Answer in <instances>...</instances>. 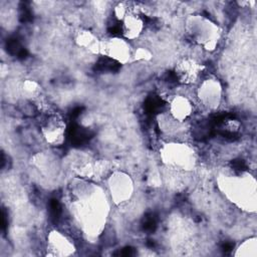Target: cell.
Wrapping results in <instances>:
<instances>
[{
	"label": "cell",
	"instance_id": "10",
	"mask_svg": "<svg viewBox=\"0 0 257 257\" xmlns=\"http://www.w3.org/2000/svg\"><path fill=\"white\" fill-rule=\"evenodd\" d=\"M41 135L45 142L53 147H59L65 142L66 122L58 114H50L41 124Z\"/></svg>",
	"mask_w": 257,
	"mask_h": 257
},
{
	"label": "cell",
	"instance_id": "13",
	"mask_svg": "<svg viewBox=\"0 0 257 257\" xmlns=\"http://www.w3.org/2000/svg\"><path fill=\"white\" fill-rule=\"evenodd\" d=\"M73 41L76 46L90 54H100L101 38L88 28H78L73 34Z\"/></svg>",
	"mask_w": 257,
	"mask_h": 257
},
{
	"label": "cell",
	"instance_id": "17",
	"mask_svg": "<svg viewBox=\"0 0 257 257\" xmlns=\"http://www.w3.org/2000/svg\"><path fill=\"white\" fill-rule=\"evenodd\" d=\"M133 10V8L131 7L130 3L127 2H119L117 3L114 8H113V14H114V17L121 21L128 13H131Z\"/></svg>",
	"mask_w": 257,
	"mask_h": 257
},
{
	"label": "cell",
	"instance_id": "4",
	"mask_svg": "<svg viewBox=\"0 0 257 257\" xmlns=\"http://www.w3.org/2000/svg\"><path fill=\"white\" fill-rule=\"evenodd\" d=\"M163 164L176 172H192L197 164V156L194 149L185 143L169 142L160 149Z\"/></svg>",
	"mask_w": 257,
	"mask_h": 257
},
{
	"label": "cell",
	"instance_id": "5",
	"mask_svg": "<svg viewBox=\"0 0 257 257\" xmlns=\"http://www.w3.org/2000/svg\"><path fill=\"white\" fill-rule=\"evenodd\" d=\"M109 198L116 206L126 204L135 194V184L132 177L121 171L110 173L106 179Z\"/></svg>",
	"mask_w": 257,
	"mask_h": 257
},
{
	"label": "cell",
	"instance_id": "14",
	"mask_svg": "<svg viewBox=\"0 0 257 257\" xmlns=\"http://www.w3.org/2000/svg\"><path fill=\"white\" fill-rule=\"evenodd\" d=\"M235 256H244V257H256L257 255V239L256 237H251L244 240L236 248Z\"/></svg>",
	"mask_w": 257,
	"mask_h": 257
},
{
	"label": "cell",
	"instance_id": "1",
	"mask_svg": "<svg viewBox=\"0 0 257 257\" xmlns=\"http://www.w3.org/2000/svg\"><path fill=\"white\" fill-rule=\"evenodd\" d=\"M75 204L77 216L86 232L91 235L98 234L105 223V201L99 198L96 191H92L89 194L87 192L80 194Z\"/></svg>",
	"mask_w": 257,
	"mask_h": 257
},
{
	"label": "cell",
	"instance_id": "8",
	"mask_svg": "<svg viewBox=\"0 0 257 257\" xmlns=\"http://www.w3.org/2000/svg\"><path fill=\"white\" fill-rule=\"evenodd\" d=\"M204 69V64L200 63L197 59L185 56L176 63L174 73L176 79L180 83L184 85H191L201 80V75Z\"/></svg>",
	"mask_w": 257,
	"mask_h": 257
},
{
	"label": "cell",
	"instance_id": "7",
	"mask_svg": "<svg viewBox=\"0 0 257 257\" xmlns=\"http://www.w3.org/2000/svg\"><path fill=\"white\" fill-rule=\"evenodd\" d=\"M197 97L204 107L208 109L218 108L223 97V87L220 80L213 76L202 79L197 89Z\"/></svg>",
	"mask_w": 257,
	"mask_h": 257
},
{
	"label": "cell",
	"instance_id": "15",
	"mask_svg": "<svg viewBox=\"0 0 257 257\" xmlns=\"http://www.w3.org/2000/svg\"><path fill=\"white\" fill-rule=\"evenodd\" d=\"M154 58L153 50L148 46H138L133 48V61L150 62Z\"/></svg>",
	"mask_w": 257,
	"mask_h": 257
},
{
	"label": "cell",
	"instance_id": "16",
	"mask_svg": "<svg viewBox=\"0 0 257 257\" xmlns=\"http://www.w3.org/2000/svg\"><path fill=\"white\" fill-rule=\"evenodd\" d=\"M21 89L26 97H36L40 94L41 86L37 81L33 79H25L22 82Z\"/></svg>",
	"mask_w": 257,
	"mask_h": 257
},
{
	"label": "cell",
	"instance_id": "2",
	"mask_svg": "<svg viewBox=\"0 0 257 257\" xmlns=\"http://www.w3.org/2000/svg\"><path fill=\"white\" fill-rule=\"evenodd\" d=\"M185 29L190 39L207 51L215 50L222 36L220 26L201 14L190 15L186 19Z\"/></svg>",
	"mask_w": 257,
	"mask_h": 257
},
{
	"label": "cell",
	"instance_id": "3",
	"mask_svg": "<svg viewBox=\"0 0 257 257\" xmlns=\"http://www.w3.org/2000/svg\"><path fill=\"white\" fill-rule=\"evenodd\" d=\"M223 191L227 197L247 211H255L256 190L255 180L249 175L229 176L222 181Z\"/></svg>",
	"mask_w": 257,
	"mask_h": 257
},
{
	"label": "cell",
	"instance_id": "9",
	"mask_svg": "<svg viewBox=\"0 0 257 257\" xmlns=\"http://www.w3.org/2000/svg\"><path fill=\"white\" fill-rule=\"evenodd\" d=\"M46 255L56 257H66L74 255L75 244L72 239L59 230H51L46 238Z\"/></svg>",
	"mask_w": 257,
	"mask_h": 257
},
{
	"label": "cell",
	"instance_id": "6",
	"mask_svg": "<svg viewBox=\"0 0 257 257\" xmlns=\"http://www.w3.org/2000/svg\"><path fill=\"white\" fill-rule=\"evenodd\" d=\"M100 54L119 64L133 61V47L130 41L121 36H108L101 39Z\"/></svg>",
	"mask_w": 257,
	"mask_h": 257
},
{
	"label": "cell",
	"instance_id": "12",
	"mask_svg": "<svg viewBox=\"0 0 257 257\" xmlns=\"http://www.w3.org/2000/svg\"><path fill=\"white\" fill-rule=\"evenodd\" d=\"M120 30L121 37L126 39L127 41H133L141 37L144 33L146 23L143 16L136 11H132L128 13L121 21Z\"/></svg>",
	"mask_w": 257,
	"mask_h": 257
},
{
	"label": "cell",
	"instance_id": "11",
	"mask_svg": "<svg viewBox=\"0 0 257 257\" xmlns=\"http://www.w3.org/2000/svg\"><path fill=\"white\" fill-rule=\"evenodd\" d=\"M194 112L193 101L184 94H175L169 101L168 113L177 121L185 123Z\"/></svg>",
	"mask_w": 257,
	"mask_h": 257
}]
</instances>
